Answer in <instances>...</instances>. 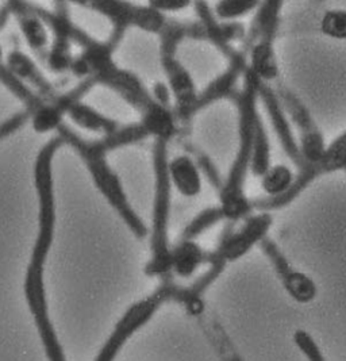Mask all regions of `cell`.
I'll use <instances>...</instances> for the list:
<instances>
[{
  "mask_svg": "<svg viewBox=\"0 0 346 361\" xmlns=\"http://www.w3.org/2000/svg\"><path fill=\"white\" fill-rule=\"evenodd\" d=\"M30 119V114L27 110H23V111H19L16 113L13 116H10L8 119L3 121L0 123V141L3 138H7L10 137L11 134L19 130L27 121Z\"/></svg>",
  "mask_w": 346,
  "mask_h": 361,
  "instance_id": "29",
  "label": "cell"
},
{
  "mask_svg": "<svg viewBox=\"0 0 346 361\" xmlns=\"http://www.w3.org/2000/svg\"><path fill=\"white\" fill-rule=\"evenodd\" d=\"M322 33L337 39H346V11H328L321 20Z\"/></svg>",
  "mask_w": 346,
  "mask_h": 361,
  "instance_id": "26",
  "label": "cell"
},
{
  "mask_svg": "<svg viewBox=\"0 0 346 361\" xmlns=\"http://www.w3.org/2000/svg\"><path fill=\"white\" fill-rule=\"evenodd\" d=\"M195 157H197V164H198L200 172L207 178V180L211 183V185L214 187L215 190H221V187L223 185V180L216 169L214 163L210 160L209 156L200 153V152H195Z\"/></svg>",
  "mask_w": 346,
  "mask_h": 361,
  "instance_id": "28",
  "label": "cell"
},
{
  "mask_svg": "<svg viewBox=\"0 0 346 361\" xmlns=\"http://www.w3.org/2000/svg\"><path fill=\"white\" fill-rule=\"evenodd\" d=\"M249 69L263 82H272L279 76V66L273 42L257 41L252 45Z\"/></svg>",
  "mask_w": 346,
  "mask_h": 361,
  "instance_id": "19",
  "label": "cell"
},
{
  "mask_svg": "<svg viewBox=\"0 0 346 361\" xmlns=\"http://www.w3.org/2000/svg\"><path fill=\"white\" fill-rule=\"evenodd\" d=\"M261 187L266 197L283 195L295 180V175L290 166L278 164L271 166L261 176Z\"/></svg>",
  "mask_w": 346,
  "mask_h": 361,
  "instance_id": "23",
  "label": "cell"
},
{
  "mask_svg": "<svg viewBox=\"0 0 346 361\" xmlns=\"http://www.w3.org/2000/svg\"><path fill=\"white\" fill-rule=\"evenodd\" d=\"M1 57H3V49H1V45H0V63H1Z\"/></svg>",
  "mask_w": 346,
  "mask_h": 361,
  "instance_id": "32",
  "label": "cell"
},
{
  "mask_svg": "<svg viewBox=\"0 0 346 361\" xmlns=\"http://www.w3.org/2000/svg\"><path fill=\"white\" fill-rule=\"evenodd\" d=\"M11 16L17 18L18 25L23 34L29 48L33 50L37 57L44 63L48 54L49 35L47 25L38 17L32 8V3L27 0H7L6 1Z\"/></svg>",
  "mask_w": 346,
  "mask_h": 361,
  "instance_id": "13",
  "label": "cell"
},
{
  "mask_svg": "<svg viewBox=\"0 0 346 361\" xmlns=\"http://www.w3.org/2000/svg\"><path fill=\"white\" fill-rule=\"evenodd\" d=\"M261 0H219L215 6V14L223 20L244 17L260 7Z\"/></svg>",
  "mask_w": 346,
  "mask_h": 361,
  "instance_id": "25",
  "label": "cell"
},
{
  "mask_svg": "<svg viewBox=\"0 0 346 361\" xmlns=\"http://www.w3.org/2000/svg\"><path fill=\"white\" fill-rule=\"evenodd\" d=\"M61 3H73L87 10L95 11L110 19L113 30L125 34L135 26L149 33H160L164 29L166 18L163 13L147 6H138L129 0H56Z\"/></svg>",
  "mask_w": 346,
  "mask_h": 361,
  "instance_id": "7",
  "label": "cell"
},
{
  "mask_svg": "<svg viewBox=\"0 0 346 361\" xmlns=\"http://www.w3.org/2000/svg\"><path fill=\"white\" fill-rule=\"evenodd\" d=\"M283 0H261L259 13L253 22L250 32L252 44L254 41H271L273 42L275 29L280 13Z\"/></svg>",
  "mask_w": 346,
  "mask_h": 361,
  "instance_id": "20",
  "label": "cell"
},
{
  "mask_svg": "<svg viewBox=\"0 0 346 361\" xmlns=\"http://www.w3.org/2000/svg\"><path fill=\"white\" fill-rule=\"evenodd\" d=\"M168 142L156 138L153 145V168L156 178L150 250L152 257L145 267V274L150 278L168 276L171 269V250L168 240V225L171 214L172 183L168 171Z\"/></svg>",
  "mask_w": 346,
  "mask_h": 361,
  "instance_id": "6",
  "label": "cell"
},
{
  "mask_svg": "<svg viewBox=\"0 0 346 361\" xmlns=\"http://www.w3.org/2000/svg\"><path fill=\"white\" fill-rule=\"evenodd\" d=\"M344 171H345V172H346V166H345V168H344Z\"/></svg>",
  "mask_w": 346,
  "mask_h": 361,
  "instance_id": "33",
  "label": "cell"
},
{
  "mask_svg": "<svg viewBox=\"0 0 346 361\" xmlns=\"http://www.w3.org/2000/svg\"><path fill=\"white\" fill-rule=\"evenodd\" d=\"M123 35L113 32L107 41H98L79 26L73 30V44L82 53L73 57L70 71L76 78H89L95 84L111 88L141 115V123L149 135L169 141L176 134L175 115L169 107L160 104L144 82L130 71L116 66L113 53Z\"/></svg>",
  "mask_w": 346,
  "mask_h": 361,
  "instance_id": "1",
  "label": "cell"
},
{
  "mask_svg": "<svg viewBox=\"0 0 346 361\" xmlns=\"http://www.w3.org/2000/svg\"><path fill=\"white\" fill-rule=\"evenodd\" d=\"M257 92H259V98L261 99L263 103H264L266 113L271 118L272 126L278 134V138L280 141L281 147L284 149L285 154L295 164L299 171L306 168L307 163L304 161V159L302 156L297 138H295L292 129L290 126V122H288L287 115H285V110L281 106L276 91L269 84L260 80L259 85H257Z\"/></svg>",
  "mask_w": 346,
  "mask_h": 361,
  "instance_id": "11",
  "label": "cell"
},
{
  "mask_svg": "<svg viewBox=\"0 0 346 361\" xmlns=\"http://www.w3.org/2000/svg\"><path fill=\"white\" fill-rule=\"evenodd\" d=\"M161 64L168 78V87L176 100L178 118L190 121L198 113L199 94L192 78L175 56H161Z\"/></svg>",
  "mask_w": 346,
  "mask_h": 361,
  "instance_id": "12",
  "label": "cell"
},
{
  "mask_svg": "<svg viewBox=\"0 0 346 361\" xmlns=\"http://www.w3.org/2000/svg\"><path fill=\"white\" fill-rule=\"evenodd\" d=\"M294 341L297 345V348L302 350V353L306 356V359L310 361H322L323 356L319 349V346L314 341L313 337L304 331V330H297L294 334Z\"/></svg>",
  "mask_w": 346,
  "mask_h": 361,
  "instance_id": "27",
  "label": "cell"
},
{
  "mask_svg": "<svg viewBox=\"0 0 346 361\" xmlns=\"http://www.w3.org/2000/svg\"><path fill=\"white\" fill-rule=\"evenodd\" d=\"M259 82L260 79L247 66L244 73V88L238 91L235 98L233 99L238 107L240 115V145L229 175L219 190L222 213L225 215V219H229L230 222L247 218L253 210L252 199H249L245 194V181L252 161L254 126L259 118L256 106L259 98Z\"/></svg>",
  "mask_w": 346,
  "mask_h": 361,
  "instance_id": "4",
  "label": "cell"
},
{
  "mask_svg": "<svg viewBox=\"0 0 346 361\" xmlns=\"http://www.w3.org/2000/svg\"><path fill=\"white\" fill-rule=\"evenodd\" d=\"M57 132L64 144L75 149V152L80 156L100 194L106 197L110 206L122 218L128 228L132 230V234L137 238L144 240L149 234L148 228L138 214L134 212L123 190L122 181L107 161V154L111 150L137 144L148 138L149 133L144 125L141 122L126 126L119 125L116 132L103 134L99 140H85L66 123H61Z\"/></svg>",
  "mask_w": 346,
  "mask_h": 361,
  "instance_id": "3",
  "label": "cell"
},
{
  "mask_svg": "<svg viewBox=\"0 0 346 361\" xmlns=\"http://www.w3.org/2000/svg\"><path fill=\"white\" fill-rule=\"evenodd\" d=\"M64 145L60 135L50 138L39 150L35 166H34V183L38 194V234L34 244L30 263L26 271L23 291L33 315L35 326L41 337L45 353L50 361H64L66 355L57 338L56 330L51 325L49 317V306L47 299V290L44 281L45 263L49 255L50 247L54 240L56 226V203H54V187L51 161L54 153Z\"/></svg>",
  "mask_w": 346,
  "mask_h": 361,
  "instance_id": "2",
  "label": "cell"
},
{
  "mask_svg": "<svg viewBox=\"0 0 346 361\" xmlns=\"http://www.w3.org/2000/svg\"><path fill=\"white\" fill-rule=\"evenodd\" d=\"M225 219V215L222 213L221 206H213L204 209L202 213H199L182 233L184 240H197L200 234H203L206 230L213 228L218 222Z\"/></svg>",
  "mask_w": 346,
  "mask_h": 361,
  "instance_id": "24",
  "label": "cell"
},
{
  "mask_svg": "<svg viewBox=\"0 0 346 361\" xmlns=\"http://www.w3.org/2000/svg\"><path fill=\"white\" fill-rule=\"evenodd\" d=\"M207 253L195 240L180 238L171 250V269L176 276L190 279L197 274L202 264L207 263Z\"/></svg>",
  "mask_w": 346,
  "mask_h": 361,
  "instance_id": "16",
  "label": "cell"
},
{
  "mask_svg": "<svg viewBox=\"0 0 346 361\" xmlns=\"http://www.w3.org/2000/svg\"><path fill=\"white\" fill-rule=\"evenodd\" d=\"M149 7L156 11L166 13V11H180L192 3V0H148Z\"/></svg>",
  "mask_w": 346,
  "mask_h": 361,
  "instance_id": "30",
  "label": "cell"
},
{
  "mask_svg": "<svg viewBox=\"0 0 346 361\" xmlns=\"http://www.w3.org/2000/svg\"><path fill=\"white\" fill-rule=\"evenodd\" d=\"M247 69V60L242 53L235 51L229 59V66L228 69L215 79L214 82H210L204 91L199 94L198 104L197 109H204L206 106L214 103L219 99H234L237 95L235 84L242 76Z\"/></svg>",
  "mask_w": 346,
  "mask_h": 361,
  "instance_id": "14",
  "label": "cell"
},
{
  "mask_svg": "<svg viewBox=\"0 0 346 361\" xmlns=\"http://www.w3.org/2000/svg\"><path fill=\"white\" fill-rule=\"evenodd\" d=\"M82 99L75 100L66 111V115H69L76 125H79L82 129L91 132H101L103 134L116 132L119 128V123L116 121L100 114L92 107L82 103Z\"/></svg>",
  "mask_w": 346,
  "mask_h": 361,
  "instance_id": "18",
  "label": "cell"
},
{
  "mask_svg": "<svg viewBox=\"0 0 346 361\" xmlns=\"http://www.w3.org/2000/svg\"><path fill=\"white\" fill-rule=\"evenodd\" d=\"M8 69L19 78L25 84H27L39 97L44 99H54L60 91L56 90L54 84L44 76L42 71L35 66L33 60L23 53L22 50L16 49L8 53L7 64Z\"/></svg>",
  "mask_w": 346,
  "mask_h": 361,
  "instance_id": "15",
  "label": "cell"
},
{
  "mask_svg": "<svg viewBox=\"0 0 346 361\" xmlns=\"http://www.w3.org/2000/svg\"><path fill=\"white\" fill-rule=\"evenodd\" d=\"M163 279V283L150 295L135 302L122 315L95 360H114L126 341L135 331L145 326L166 302L182 303L192 315H199L204 312V303L202 299L204 290L197 280L191 286H179L169 278V275Z\"/></svg>",
  "mask_w": 346,
  "mask_h": 361,
  "instance_id": "5",
  "label": "cell"
},
{
  "mask_svg": "<svg viewBox=\"0 0 346 361\" xmlns=\"http://www.w3.org/2000/svg\"><path fill=\"white\" fill-rule=\"evenodd\" d=\"M32 8L53 34V42L44 60L45 66L53 73H66L70 71L73 56L70 47L73 44V30L76 25L72 22L66 3L56 1L53 11L32 3Z\"/></svg>",
  "mask_w": 346,
  "mask_h": 361,
  "instance_id": "8",
  "label": "cell"
},
{
  "mask_svg": "<svg viewBox=\"0 0 346 361\" xmlns=\"http://www.w3.org/2000/svg\"><path fill=\"white\" fill-rule=\"evenodd\" d=\"M269 168H271V145H269L268 134L265 132L263 119L259 115L254 126L250 171L254 176L261 178Z\"/></svg>",
  "mask_w": 346,
  "mask_h": 361,
  "instance_id": "21",
  "label": "cell"
},
{
  "mask_svg": "<svg viewBox=\"0 0 346 361\" xmlns=\"http://www.w3.org/2000/svg\"><path fill=\"white\" fill-rule=\"evenodd\" d=\"M230 222L221 234L215 252L226 262H235L244 255L260 244L273 224V218L269 212H261L256 215H247L244 225L238 230H233Z\"/></svg>",
  "mask_w": 346,
  "mask_h": 361,
  "instance_id": "10",
  "label": "cell"
},
{
  "mask_svg": "<svg viewBox=\"0 0 346 361\" xmlns=\"http://www.w3.org/2000/svg\"><path fill=\"white\" fill-rule=\"evenodd\" d=\"M280 280L287 294L297 303L304 305L313 302L318 293L314 280L295 269H290Z\"/></svg>",
  "mask_w": 346,
  "mask_h": 361,
  "instance_id": "22",
  "label": "cell"
},
{
  "mask_svg": "<svg viewBox=\"0 0 346 361\" xmlns=\"http://www.w3.org/2000/svg\"><path fill=\"white\" fill-rule=\"evenodd\" d=\"M153 98L156 99L160 104L165 107H169V100H171V94H169V87H166L164 82H157L153 88Z\"/></svg>",
  "mask_w": 346,
  "mask_h": 361,
  "instance_id": "31",
  "label": "cell"
},
{
  "mask_svg": "<svg viewBox=\"0 0 346 361\" xmlns=\"http://www.w3.org/2000/svg\"><path fill=\"white\" fill-rule=\"evenodd\" d=\"M172 185L187 197H197L202 191V173L198 164L190 156L175 157L168 163Z\"/></svg>",
  "mask_w": 346,
  "mask_h": 361,
  "instance_id": "17",
  "label": "cell"
},
{
  "mask_svg": "<svg viewBox=\"0 0 346 361\" xmlns=\"http://www.w3.org/2000/svg\"><path fill=\"white\" fill-rule=\"evenodd\" d=\"M275 91L283 109L299 129V148L304 161L307 165H315L316 168L326 152V144L322 133L319 132L318 126L315 125L307 107L297 98L295 94H292L284 85H279Z\"/></svg>",
  "mask_w": 346,
  "mask_h": 361,
  "instance_id": "9",
  "label": "cell"
}]
</instances>
